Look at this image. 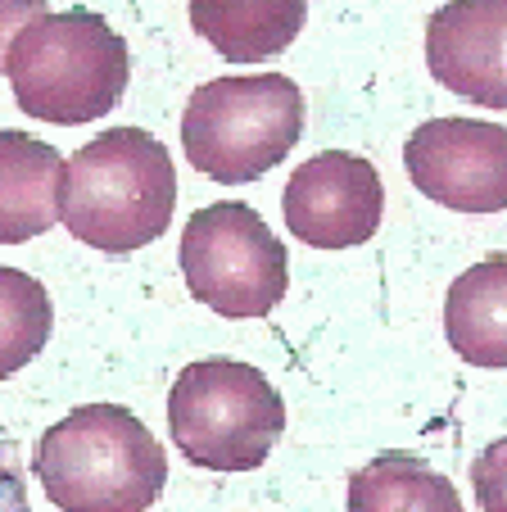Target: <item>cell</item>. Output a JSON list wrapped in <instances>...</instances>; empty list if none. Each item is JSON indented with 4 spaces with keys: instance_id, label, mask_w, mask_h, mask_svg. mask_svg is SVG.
Wrapping results in <instances>:
<instances>
[{
    "instance_id": "cell-1",
    "label": "cell",
    "mask_w": 507,
    "mask_h": 512,
    "mask_svg": "<svg viewBox=\"0 0 507 512\" xmlns=\"http://www.w3.org/2000/svg\"><path fill=\"white\" fill-rule=\"evenodd\" d=\"M177 209V168L145 127H109L64 168L59 223L100 254H132L159 241Z\"/></svg>"
},
{
    "instance_id": "cell-2",
    "label": "cell",
    "mask_w": 507,
    "mask_h": 512,
    "mask_svg": "<svg viewBox=\"0 0 507 512\" xmlns=\"http://www.w3.org/2000/svg\"><path fill=\"white\" fill-rule=\"evenodd\" d=\"M37 481L59 512H145L168 485V458L123 404H87L37 440Z\"/></svg>"
},
{
    "instance_id": "cell-3",
    "label": "cell",
    "mask_w": 507,
    "mask_h": 512,
    "mask_svg": "<svg viewBox=\"0 0 507 512\" xmlns=\"http://www.w3.org/2000/svg\"><path fill=\"white\" fill-rule=\"evenodd\" d=\"M10 87L28 118L55 127L96 123L123 100L132 59L127 41L96 10L41 14L10 50Z\"/></svg>"
},
{
    "instance_id": "cell-4",
    "label": "cell",
    "mask_w": 507,
    "mask_h": 512,
    "mask_svg": "<svg viewBox=\"0 0 507 512\" xmlns=\"http://www.w3.org/2000/svg\"><path fill=\"white\" fill-rule=\"evenodd\" d=\"M304 136V91L286 73L213 78L191 91L182 150L195 173L218 186H245L277 168Z\"/></svg>"
},
{
    "instance_id": "cell-5",
    "label": "cell",
    "mask_w": 507,
    "mask_h": 512,
    "mask_svg": "<svg viewBox=\"0 0 507 512\" xmlns=\"http://www.w3.org/2000/svg\"><path fill=\"white\" fill-rule=\"evenodd\" d=\"M168 431L191 467L254 472L286 435V404L259 368L236 358H200L173 381Z\"/></svg>"
},
{
    "instance_id": "cell-6",
    "label": "cell",
    "mask_w": 507,
    "mask_h": 512,
    "mask_svg": "<svg viewBox=\"0 0 507 512\" xmlns=\"http://www.w3.org/2000/svg\"><path fill=\"white\" fill-rule=\"evenodd\" d=\"M182 277L222 318H268L290 290V254L259 209L240 200L204 204L182 227Z\"/></svg>"
},
{
    "instance_id": "cell-7",
    "label": "cell",
    "mask_w": 507,
    "mask_h": 512,
    "mask_svg": "<svg viewBox=\"0 0 507 512\" xmlns=\"http://www.w3.org/2000/svg\"><path fill=\"white\" fill-rule=\"evenodd\" d=\"M403 168L426 200L458 213L507 209V127L485 118H431L403 145Z\"/></svg>"
},
{
    "instance_id": "cell-8",
    "label": "cell",
    "mask_w": 507,
    "mask_h": 512,
    "mask_svg": "<svg viewBox=\"0 0 507 512\" xmlns=\"http://www.w3.org/2000/svg\"><path fill=\"white\" fill-rule=\"evenodd\" d=\"M281 213L295 241L313 250H354L372 241L385 213V186L372 159L322 150L290 173Z\"/></svg>"
},
{
    "instance_id": "cell-9",
    "label": "cell",
    "mask_w": 507,
    "mask_h": 512,
    "mask_svg": "<svg viewBox=\"0 0 507 512\" xmlns=\"http://www.w3.org/2000/svg\"><path fill=\"white\" fill-rule=\"evenodd\" d=\"M426 68L440 87L507 109V0H449L426 23Z\"/></svg>"
},
{
    "instance_id": "cell-10",
    "label": "cell",
    "mask_w": 507,
    "mask_h": 512,
    "mask_svg": "<svg viewBox=\"0 0 507 512\" xmlns=\"http://www.w3.org/2000/svg\"><path fill=\"white\" fill-rule=\"evenodd\" d=\"M64 155L28 132H0V245H23L59 223Z\"/></svg>"
},
{
    "instance_id": "cell-11",
    "label": "cell",
    "mask_w": 507,
    "mask_h": 512,
    "mask_svg": "<svg viewBox=\"0 0 507 512\" xmlns=\"http://www.w3.org/2000/svg\"><path fill=\"white\" fill-rule=\"evenodd\" d=\"M444 336L471 368L507 372V254L471 263L449 286Z\"/></svg>"
},
{
    "instance_id": "cell-12",
    "label": "cell",
    "mask_w": 507,
    "mask_h": 512,
    "mask_svg": "<svg viewBox=\"0 0 507 512\" xmlns=\"http://www.w3.org/2000/svg\"><path fill=\"white\" fill-rule=\"evenodd\" d=\"M304 19L308 0H191V28L231 64L277 59Z\"/></svg>"
},
{
    "instance_id": "cell-13",
    "label": "cell",
    "mask_w": 507,
    "mask_h": 512,
    "mask_svg": "<svg viewBox=\"0 0 507 512\" xmlns=\"http://www.w3.org/2000/svg\"><path fill=\"white\" fill-rule=\"evenodd\" d=\"M349 512H467L444 472L417 454H376L349 476Z\"/></svg>"
},
{
    "instance_id": "cell-14",
    "label": "cell",
    "mask_w": 507,
    "mask_h": 512,
    "mask_svg": "<svg viewBox=\"0 0 507 512\" xmlns=\"http://www.w3.org/2000/svg\"><path fill=\"white\" fill-rule=\"evenodd\" d=\"M50 327H55V309L46 286L23 268H0V381L28 368L46 349Z\"/></svg>"
},
{
    "instance_id": "cell-15",
    "label": "cell",
    "mask_w": 507,
    "mask_h": 512,
    "mask_svg": "<svg viewBox=\"0 0 507 512\" xmlns=\"http://www.w3.org/2000/svg\"><path fill=\"white\" fill-rule=\"evenodd\" d=\"M471 490L480 512H507V440H494L471 463Z\"/></svg>"
},
{
    "instance_id": "cell-16",
    "label": "cell",
    "mask_w": 507,
    "mask_h": 512,
    "mask_svg": "<svg viewBox=\"0 0 507 512\" xmlns=\"http://www.w3.org/2000/svg\"><path fill=\"white\" fill-rule=\"evenodd\" d=\"M0 512H28V481H23L19 449L0 431Z\"/></svg>"
},
{
    "instance_id": "cell-17",
    "label": "cell",
    "mask_w": 507,
    "mask_h": 512,
    "mask_svg": "<svg viewBox=\"0 0 507 512\" xmlns=\"http://www.w3.org/2000/svg\"><path fill=\"white\" fill-rule=\"evenodd\" d=\"M46 14V0H0V73L10 64V50L19 41V32L28 23H37Z\"/></svg>"
}]
</instances>
